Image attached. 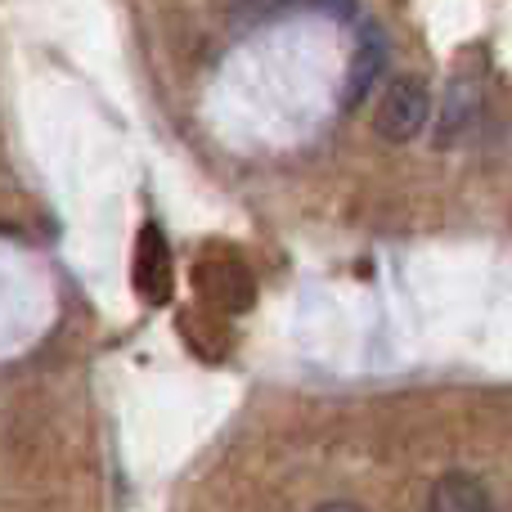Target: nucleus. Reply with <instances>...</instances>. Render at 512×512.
I'll list each match as a JSON object with an SVG mask.
<instances>
[{"label": "nucleus", "mask_w": 512, "mask_h": 512, "mask_svg": "<svg viewBox=\"0 0 512 512\" xmlns=\"http://www.w3.org/2000/svg\"><path fill=\"white\" fill-rule=\"evenodd\" d=\"M427 113H432V90L418 77H396L378 99L373 131L387 144H409L427 126Z\"/></svg>", "instance_id": "nucleus-1"}, {"label": "nucleus", "mask_w": 512, "mask_h": 512, "mask_svg": "<svg viewBox=\"0 0 512 512\" xmlns=\"http://www.w3.org/2000/svg\"><path fill=\"white\" fill-rule=\"evenodd\" d=\"M135 292L144 306H167L176 292V261H171V243L158 225H140L135 234Z\"/></svg>", "instance_id": "nucleus-2"}, {"label": "nucleus", "mask_w": 512, "mask_h": 512, "mask_svg": "<svg viewBox=\"0 0 512 512\" xmlns=\"http://www.w3.org/2000/svg\"><path fill=\"white\" fill-rule=\"evenodd\" d=\"M427 512H495L486 486L468 472H445L427 490Z\"/></svg>", "instance_id": "nucleus-3"}, {"label": "nucleus", "mask_w": 512, "mask_h": 512, "mask_svg": "<svg viewBox=\"0 0 512 512\" xmlns=\"http://www.w3.org/2000/svg\"><path fill=\"white\" fill-rule=\"evenodd\" d=\"M216 279L221 283H198V288L207 292V297L216 301V306L225 310V315H243V310L256 301V283L252 274L243 270L234 256H216Z\"/></svg>", "instance_id": "nucleus-4"}, {"label": "nucleus", "mask_w": 512, "mask_h": 512, "mask_svg": "<svg viewBox=\"0 0 512 512\" xmlns=\"http://www.w3.org/2000/svg\"><path fill=\"white\" fill-rule=\"evenodd\" d=\"M472 117H477V90H468L463 81H454L441 99V117H436V144L454 149L463 135L472 131Z\"/></svg>", "instance_id": "nucleus-5"}, {"label": "nucleus", "mask_w": 512, "mask_h": 512, "mask_svg": "<svg viewBox=\"0 0 512 512\" xmlns=\"http://www.w3.org/2000/svg\"><path fill=\"white\" fill-rule=\"evenodd\" d=\"M382 59H387V41H382V32L378 27H364L360 50H355L351 81H346V104H355L360 95H369V86L378 81V72H382Z\"/></svg>", "instance_id": "nucleus-6"}, {"label": "nucleus", "mask_w": 512, "mask_h": 512, "mask_svg": "<svg viewBox=\"0 0 512 512\" xmlns=\"http://www.w3.org/2000/svg\"><path fill=\"white\" fill-rule=\"evenodd\" d=\"M315 9H328V14H342V18H351L355 14V0H310Z\"/></svg>", "instance_id": "nucleus-7"}, {"label": "nucleus", "mask_w": 512, "mask_h": 512, "mask_svg": "<svg viewBox=\"0 0 512 512\" xmlns=\"http://www.w3.org/2000/svg\"><path fill=\"white\" fill-rule=\"evenodd\" d=\"M315 512H364L360 504H346V499H328V504H319Z\"/></svg>", "instance_id": "nucleus-8"}]
</instances>
